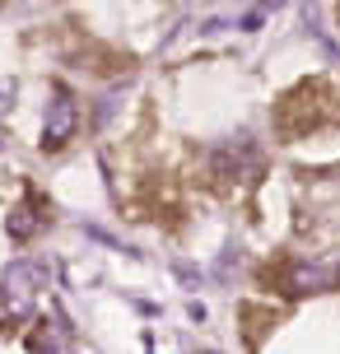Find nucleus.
Returning a JSON list of instances; mask_svg holds the SVG:
<instances>
[{"instance_id":"obj_1","label":"nucleus","mask_w":340,"mask_h":354,"mask_svg":"<svg viewBox=\"0 0 340 354\" xmlns=\"http://www.w3.org/2000/svg\"><path fill=\"white\" fill-rule=\"evenodd\" d=\"M42 289H47V266L42 261H15L5 270V280H0V299L10 308V317H23V313H33Z\"/></svg>"},{"instance_id":"obj_3","label":"nucleus","mask_w":340,"mask_h":354,"mask_svg":"<svg viewBox=\"0 0 340 354\" xmlns=\"http://www.w3.org/2000/svg\"><path fill=\"white\" fill-rule=\"evenodd\" d=\"M33 229H37L33 205H28V201H23V205H15V210H10V238H19V243H23V238H33Z\"/></svg>"},{"instance_id":"obj_2","label":"nucleus","mask_w":340,"mask_h":354,"mask_svg":"<svg viewBox=\"0 0 340 354\" xmlns=\"http://www.w3.org/2000/svg\"><path fill=\"white\" fill-rule=\"evenodd\" d=\"M75 126H79V107L66 88H56L47 103V122H42V149H61L75 136Z\"/></svg>"}]
</instances>
